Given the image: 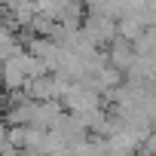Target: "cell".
I'll return each instance as SVG.
<instances>
[{"label": "cell", "mask_w": 156, "mask_h": 156, "mask_svg": "<svg viewBox=\"0 0 156 156\" xmlns=\"http://www.w3.org/2000/svg\"><path fill=\"white\" fill-rule=\"evenodd\" d=\"M46 73L49 70H46V64L40 58H34L31 52L19 49L12 58H6L3 64H0V86L9 89V92H19V89L25 92L28 83L40 80V76H46Z\"/></svg>", "instance_id": "obj_1"}, {"label": "cell", "mask_w": 156, "mask_h": 156, "mask_svg": "<svg viewBox=\"0 0 156 156\" xmlns=\"http://www.w3.org/2000/svg\"><path fill=\"white\" fill-rule=\"evenodd\" d=\"M83 34L101 49V46H110L113 40H116V19H110V16H101V12H89L86 19H83Z\"/></svg>", "instance_id": "obj_2"}, {"label": "cell", "mask_w": 156, "mask_h": 156, "mask_svg": "<svg viewBox=\"0 0 156 156\" xmlns=\"http://www.w3.org/2000/svg\"><path fill=\"white\" fill-rule=\"evenodd\" d=\"M132 61H135V46H132V43H126V40H113V43H110V49H107V64H110V67H116L119 73H129Z\"/></svg>", "instance_id": "obj_3"}, {"label": "cell", "mask_w": 156, "mask_h": 156, "mask_svg": "<svg viewBox=\"0 0 156 156\" xmlns=\"http://www.w3.org/2000/svg\"><path fill=\"white\" fill-rule=\"evenodd\" d=\"M147 28L135 19V16H122V19H116V40H126V43H135L141 34H144Z\"/></svg>", "instance_id": "obj_4"}]
</instances>
